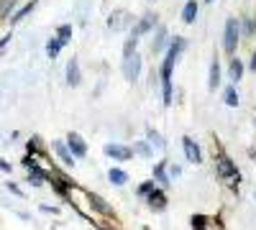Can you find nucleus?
I'll return each mask as SVG.
<instances>
[{"mask_svg": "<svg viewBox=\"0 0 256 230\" xmlns=\"http://www.w3.org/2000/svg\"><path fill=\"white\" fill-rule=\"evenodd\" d=\"M34 8H36V0H31V3H26V5L20 8V10H16V13L10 15V23H20V20H24V18H26V15H28V13L34 10Z\"/></svg>", "mask_w": 256, "mask_h": 230, "instance_id": "obj_17", "label": "nucleus"}, {"mask_svg": "<svg viewBox=\"0 0 256 230\" xmlns=\"http://www.w3.org/2000/svg\"><path fill=\"white\" fill-rule=\"evenodd\" d=\"M166 44V28H156V38H154V51H162Z\"/></svg>", "mask_w": 256, "mask_h": 230, "instance_id": "obj_21", "label": "nucleus"}, {"mask_svg": "<svg viewBox=\"0 0 256 230\" xmlns=\"http://www.w3.org/2000/svg\"><path fill=\"white\" fill-rule=\"evenodd\" d=\"M72 31H74V28H72L70 23H64V26H59V28H56V38L62 41V44H67V41L72 38Z\"/></svg>", "mask_w": 256, "mask_h": 230, "instance_id": "obj_20", "label": "nucleus"}, {"mask_svg": "<svg viewBox=\"0 0 256 230\" xmlns=\"http://www.w3.org/2000/svg\"><path fill=\"white\" fill-rule=\"evenodd\" d=\"M198 10H200L198 0H187V3H184V10H182V20H184V23H195Z\"/></svg>", "mask_w": 256, "mask_h": 230, "instance_id": "obj_10", "label": "nucleus"}, {"mask_svg": "<svg viewBox=\"0 0 256 230\" xmlns=\"http://www.w3.org/2000/svg\"><path fill=\"white\" fill-rule=\"evenodd\" d=\"M238 41H241V23L236 18H228L226 20V31H223V49H226V54H236Z\"/></svg>", "mask_w": 256, "mask_h": 230, "instance_id": "obj_2", "label": "nucleus"}, {"mask_svg": "<svg viewBox=\"0 0 256 230\" xmlns=\"http://www.w3.org/2000/svg\"><path fill=\"white\" fill-rule=\"evenodd\" d=\"M241 28H244L246 36H254V33H256V20H254V18H244V20H241Z\"/></svg>", "mask_w": 256, "mask_h": 230, "instance_id": "obj_23", "label": "nucleus"}, {"mask_svg": "<svg viewBox=\"0 0 256 230\" xmlns=\"http://www.w3.org/2000/svg\"><path fill=\"white\" fill-rule=\"evenodd\" d=\"M136 41H138V36H131L126 41V49H123V59H128V56H134L136 54Z\"/></svg>", "mask_w": 256, "mask_h": 230, "instance_id": "obj_22", "label": "nucleus"}, {"mask_svg": "<svg viewBox=\"0 0 256 230\" xmlns=\"http://www.w3.org/2000/svg\"><path fill=\"white\" fill-rule=\"evenodd\" d=\"M205 3H212V0H205Z\"/></svg>", "mask_w": 256, "mask_h": 230, "instance_id": "obj_34", "label": "nucleus"}, {"mask_svg": "<svg viewBox=\"0 0 256 230\" xmlns=\"http://www.w3.org/2000/svg\"><path fill=\"white\" fill-rule=\"evenodd\" d=\"M8 41H10V33H6L3 38H0V49H6V44H8Z\"/></svg>", "mask_w": 256, "mask_h": 230, "instance_id": "obj_32", "label": "nucleus"}, {"mask_svg": "<svg viewBox=\"0 0 256 230\" xmlns=\"http://www.w3.org/2000/svg\"><path fill=\"white\" fill-rule=\"evenodd\" d=\"M8 190H10L13 195H18V197H20V190H18V184H13V182H8Z\"/></svg>", "mask_w": 256, "mask_h": 230, "instance_id": "obj_29", "label": "nucleus"}, {"mask_svg": "<svg viewBox=\"0 0 256 230\" xmlns=\"http://www.w3.org/2000/svg\"><path fill=\"white\" fill-rule=\"evenodd\" d=\"M67 146H70V151L74 154V159H84L88 156V143H84V138L80 133H67Z\"/></svg>", "mask_w": 256, "mask_h": 230, "instance_id": "obj_4", "label": "nucleus"}, {"mask_svg": "<svg viewBox=\"0 0 256 230\" xmlns=\"http://www.w3.org/2000/svg\"><path fill=\"white\" fill-rule=\"evenodd\" d=\"M228 74H230L233 82H238V79L244 77V61H241L238 56H233V59H230V69H228Z\"/></svg>", "mask_w": 256, "mask_h": 230, "instance_id": "obj_14", "label": "nucleus"}, {"mask_svg": "<svg viewBox=\"0 0 256 230\" xmlns=\"http://www.w3.org/2000/svg\"><path fill=\"white\" fill-rule=\"evenodd\" d=\"M138 69H141V56L138 54L123 59V72H126V79L128 82H136L138 79Z\"/></svg>", "mask_w": 256, "mask_h": 230, "instance_id": "obj_6", "label": "nucleus"}, {"mask_svg": "<svg viewBox=\"0 0 256 230\" xmlns=\"http://www.w3.org/2000/svg\"><path fill=\"white\" fill-rule=\"evenodd\" d=\"M254 123H256V120H254Z\"/></svg>", "mask_w": 256, "mask_h": 230, "instance_id": "obj_35", "label": "nucleus"}, {"mask_svg": "<svg viewBox=\"0 0 256 230\" xmlns=\"http://www.w3.org/2000/svg\"><path fill=\"white\" fill-rule=\"evenodd\" d=\"M146 133H148V141H152V143H156L159 149H164V141H162V136H159L156 131H152V128H148Z\"/></svg>", "mask_w": 256, "mask_h": 230, "instance_id": "obj_26", "label": "nucleus"}, {"mask_svg": "<svg viewBox=\"0 0 256 230\" xmlns=\"http://www.w3.org/2000/svg\"><path fill=\"white\" fill-rule=\"evenodd\" d=\"M218 85H220V64H218V59H212V64H210V79H208L210 92H216Z\"/></svg>", "mask_w": 256, "mask_h": 230, "instance_id": "obj_11", "label": "nucleus"}, {"mask_svg": "<svg viewBox=\"0 0 256 230\" xmlns=\"http://www.w3.org/2000/svg\"><path fill=\"white\" fill-rule=\"evenodd\" d=\"M28 151H31V154L38 151V143H36V141H28Z\"/></svg>", "mask_w": 256, "mask_h": 230, "instance_id": "obj_31", "label": "nucleus"}, {"mask_svg": "<svg viewBox=\"0 0 256 230\" xmlns=\"http://www.w3.org/2000/svg\"><path fill=\"white\" fill-rule=\"evenodd\" d=\"M54 149H56V154H59V159H62L64 164H67V166H72V164H74V154L70 151V146H67V143H56V146H54Z\"/></svg>", "mask_w": 256, "mask_h": 230, "instance_id": "obj_15", "label": "nucleus"}, {"mask_svg": "<svg viewBox=\"0 0 256 230\" xmlns=\"http://www.w3.org/2000/svg\"><path fill=\"white\" fill-rule=\"evenodd\" d=\"M192 228H195V230H205V218L202 215H192Z\"/></svg>", "mask_w": 256, "mask_h": 230, "instance_id": "obj_28", "label": "nucleus"}, {"mask_svg": "<svg viewBox=\"0 0 256 230\" xmlns=\"http://www.w3.org/2000/svg\"><path fill=\"white\" fill-rule=\"evenodd\" d=\"M216 172L220 174V179H236V182H238V169H236V164H233L226 154L218 156V161H216Z\"/></svg>", "mask_w": 256, "mask_h": 230, "instance_id": "obj_3", "label": "nucleus"}, {"mask_svg": "<svg viewBox=\"0 0 256 230\" xmlns=\"http://www.w3.org/2000/svg\"><path fill=\"white\" fill-rule=\"evenodd\" d=\"M0 172H10V164L3 161V159H0Z\"/></svg>", "mask_w": 256, "mask_h": 230, "instance_id": "obj_30", "label": "nucleus"}, {"mask_svg": "<svg viewBox=\"0 0 256 230\" xmlns=\"http://www.w3.org/2000/svg\"><path fill=\"white\" fill-rule=\"evenodd\" d=\"M251 69L256 72V51H254V56H251Z\"/></svg>", "mask_w": 256, "mask_h": 230, "instance_id": "obj_33", "label": "nucleus"}, {"mask_svg": "<svg viewBox=\"0 0 256 230\" xmlns=\"http://www.w3.org/2000/svg\"><path fill=\"white\" fill-rule=\"evenodd\" d=\"M152 192H154V182H144V184L138 187V195H141V197H148Z\"/></svg>", "mask_w": 256, "mask_h": 230, "instance_id": "obj_25", "label": "nucleus"}, {"mask_svg": "<svg viewBox=\"0 0 256 230\" xmlns=\"http://www.w3.org/2000/svg\"><path fill=\"white\" fill-rule=\"evenodd\" d=\"M156 26V15H152V13H148V15H144L141 18V23L134 28V36H144V33H148V31H152Z\"/></svg>", "mask_w": 256, "mask_h": 230, "instance_id": "obj_9", "label": "nucleus"}, {"mask_svg": "<svg viewBox=\"0 0 256 230\" xmlns=\"http://www.w3.org/2000/svg\"><path fill=\"white\" fill-rule=\"evenodd\" d=\"M134 151H138L141 156H152V149H148V143H144V141L134 146Z\"/></svg>", "mask_w": 256, "mask_h": 230, "instance_id": "obj_27", "label": "nucleus"}, {"mask_svg": "<svg viewBox=\"0 0 256 230\" xmlns=\"http://www.w3.org/2000/svg\"><path fill=\"white\" fill-rule=\"evenodd\" d=\"M223 102H226L228 108H236V105H238V92H236V87H228V90H226Z\"/></svg>", "mask_w": 256, "mask_h": 230, "instance_id": "obj_19", "label": "nucleus"}, {"mask_svg": "<svg viewBox=\"0 0 256 230\" xmlns=\"http://www.w3.org/2000/svg\"><path fill=\"white\" fill-rule=\"evenodd\" d=\"M105 156H110L116 161H128V159H134V149L120 146V143H108L105 146Z\"/></svg>", "mask_w": 256, "mask_h": 230, "instance_id": "obj_5", "label": "nucleus"}, {"mask_svg": "<svg viewBox=\"0 0 256 230\" xmlns=\"http://www.w3.org/2000/svg\"><path fill=\"white\" fill-rule=\"evenodd\" d=\"M108 179H110V184H118V187H123V184L128 182V174H126L123 169H118V166H113V169L108 172Z\"/></svg>", "mask_w": 256, "mask_h": 230, "instance_id": "obj_16", "label": "nucleus"}, {"mask_svg": "<svg viewBox=\"0 0 256 230\" xmlns=\"http://www.w3.org/2000/svg\"><path fill=\"white\" fill-rule=\"evenodd\" d=\"M164 169H166V164H164V161H162V164H156V169H154V177H156L162 184H166V182H169V179H166V174H164Z\"/></svg>", "mask_w": 256, "mask_h": 230, "instance_id": "obj_24", "label": "nucleus"}, {"mask_svg": "<svg viewBox=\"0 0 256 230\" xmlns=\"http://www.w3.org/2000/svg\"><path fill=\"white\" fill-rule=\"evenodd\" d=\"M184 49V38L182 36H174L172 44H169L166 54H164V61H162V69H159V77H162V102L169 108L172 105V67L177 64V59Z\"/></svg>", "mask_w": 256, "mask_h": 230, "instance_id": "obj_1", "label": "nucleus"}, {"mask_svg": "<svg viewBox=\"0 0 256 230\" xmlns=\"http://www.w3.org/2000/svg\"><path fill=\"white\" fill-rule=\"evenodd\" d=\"M182 149H184V156H187V161H192V164H200L202 161V154H200V146L192 141L190 136H184L182 138Z\"/></svg>", "mask_w": 256, "mask_h": 230, "instance_id": "obj_7", "label": "nucleus"}, {"mask_svg": "<svg viewBox=\"0 0 256 230\" xmlns=\"http://www.w3.org/2000/svg\"><path fill=\"white\" fill-rule=\"evenodd\" d=\"M90 205L95 207V210L100 213V215H105V218H113V207L105 202L100 195H90Z\"/></svg>", "mask_w": 256, "mask_h": 230, "instance_id": "obj_8", "label": "nucleus"}, {"mask_svg": "<svg viewBox=\"0 0 256 230\" xmlns=\"http://www.w3.org/2000/svg\"><path fill=\"white\" fill-rule=\"evenodd\" d=\"M146 200H148V205H152L154 210H164V207H166V197H164V192H162V190H156V187H154V192L148 195Z\"/></svg>", "mask_w": 256, "mask_h": 230, "instance_id": "obj_12", "label": "nucleus"}, {"mask_svg": "<svg viewBox=\"0 0 256 230\" xmlns=\"http://www.w3.org/2000/svg\"><path fill=\"white\" fill-rule=\"evenodd\" d=\"M62 46H64V44H62L59 38H49V44H46V56H49V59H56L59 51H62Z\"/></svg>", "mask_w": 256, "mask_h": 230, "instance_id": "obj_18", "label": "nucleus"}, {"mask_svg": "<svg viewBox=\"0 0 256 230\" xmlns=\"http://www.w3.org/2000/svg\"><path fill=\"white\" fill-rule=\"evenodd\" d=\"M67 82H70L72 87L80 85V67H77V59L74 56H72V61L67 64Z\"/></svg>", "mask_w": 256, "mask_h": 230, "instance_id": "obj_13", "label": "nucleus"}]
</instances>
